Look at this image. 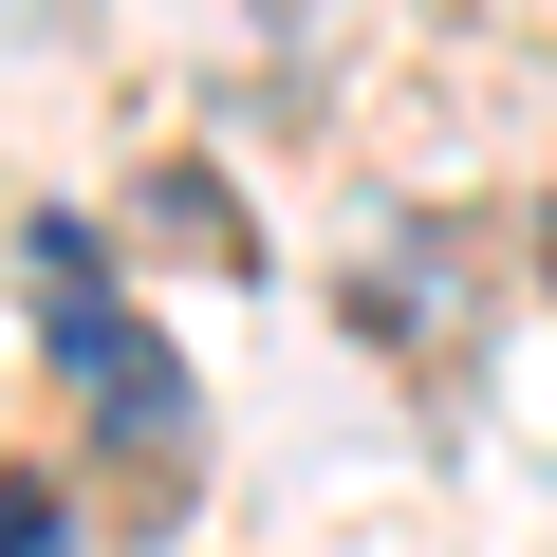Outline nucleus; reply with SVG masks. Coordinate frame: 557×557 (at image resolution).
Listing matches in <instances>:
<instances>
[{
    "mask_svg": "<svg viewBox=\"0 0 557 557\" xmlns=\"http://www.w3.org/2000/svg\"><path fill=\"white\" fill-rule=\"evenodd\" d=\"M20 260H38V317H57V354H75V391H94L112 520H131V539H149V520H186V483H205V391H186V354L94 278V223H38Z\"/></svg>",
    "mask_w": 557,
    "mask_h": 557,
    "instance_id": "nucleus-1",
    "label": "nucleus"
},
{
    "mask_svg": "<svg viewBox=\"0 0 557 557\" xmlns=\"http://www.w3.org/2000/svg\"><path fill=\"white\" fill-rule=\"evenodd\" d=\"M0 557H75L57 539V483H0Z\"/></svg>",
    "mask_w": 557,
    "mask_h": 557,
    "instance_id": "nucleus-3",
    "label": "nucleus"
},
{
    "mask_svg": "<svg viewBox=\"0 0 557 557\" xmlns=\"http://www.w3.org/2000/svg\"><path fill=\"white\" fill-rule=\"evenodd\" d=\"M149 223H168V242H205L223 278H260V223H242V205H223L205 168H149Z\"/></svg>",
    "mask_w": 557,
    "mask_h": 557,
    "instance_id": "nucleus-2",
    "label": "nucleus"
},
{
    "mask_svg": "<svg viewBox=\"0 0 557 557\" xmlns=\"http://www.w3.org/2000/svg\"><path fill=\"white\" fill-rule=\"evenodd\" d=\"M539 278H557V223H539Z\"/></svg>",
    "mask_w": 557,
    "mask_h": 557,
    "instance_id": "nucleus-4",
    "label": "nucleus"
}]
</instances>
